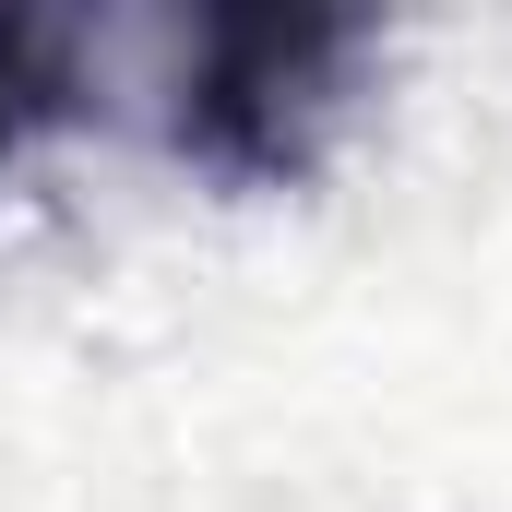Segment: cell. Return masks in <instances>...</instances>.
I'll use <instances>...</instances> for the list:
<instances>
[{
  "instance_id": "cell-2",
  "label": "cell",
  "mask_w": 512,
  "mask_h": 512,
  "mask_svg": "<svg viewBox=\"0 0 512 512\" xmlns=\"http://www.w3.org/2000/svg\"><path fill=\"white\" fill-rule=\"evenodd\" d=\"M72 120H84V24L72 12H0V167H24Z\"/></svg>"
},
{
  "instance_id": "cell-1",
  "label": "cell",
  "mask_w": 512,
  "mask_h": 512,
  "mask_svg": "<svg viewBox=\"0 0 512 512\" xmlns=\"http://www.w3.org/2000/svg\"><path fill=\"white\" fill-rule=\"evenodd\" d=\"M370 60V12H203L167 72V143L215 179H298L346 120Z\"/></svg>"
}]
</instances>
